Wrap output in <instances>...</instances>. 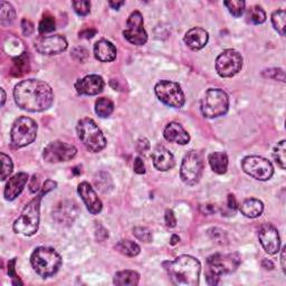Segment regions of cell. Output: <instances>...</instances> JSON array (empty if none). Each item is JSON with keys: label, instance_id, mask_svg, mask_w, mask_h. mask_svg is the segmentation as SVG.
Here are the masks:
<instances>
[{"label": "cell", "instance_id": "14", "mask_svg": "<svg viewBox=\"0 0 286 286\" xmlns=\"http://www.w3.org/2000/svg\"><path fill=\"white\" fill-rule=\"evenodd\" d=\"M77 149L70 143L54 141L47 145L43 152V158L49 163H58L70 161L76 156Z\"/></svg>", "mask_w": 286, "mask_h": 286}, {"label": "cell", "instance_id": "22", "mask_svg": "<svg viewBox=\"0 0 286 286\" xmlns=\"http://www.w3.org/2000/svg\"><path fill=\"white\" fill-rule=\"evenodd\" d=\"M163 136L168 142L177 143L180 146L187 145L190 141V135L188 134V132L177 122H171L166 126L165 131H163Z\"/></svg>", "mask_w": 286, "mask_h": 286}, {"label": "cell", "instance_id": "4", "mask_svg": "<svg viewBox=\"0 0 286 286\" xmlns=\"http://www.w3.org/2000/svg\"><path fill=\"white\" fill-rule=\"evenodd\" d=\"M242 262L238 254H215L207 258L206 278L209 285H217L222 275L234 273Z\"/></svg>", "mask_w": 286, "mask_h": 286}, {"label": "cell", "instance_id": "50", "mask_svg": "<svg viewBox=\"0 0 286 286\" xmlns=\"http://www.w3.org/2000/svg\"><path fill=\"white\" fill-rule=\"evenodd\" d=\"M134 172L137 174H143L146 173V167H145V163H143L142 159L140 157L135 158L134 160Z\"/></svg>", "mask_w": 286, "mask_h": 286}, {"label": "cell", "instance_id": "26", "mask_svg": "<svg viewBox=\"0 0 286 286\" xmlns=\"http://www.w3.org/2000/svg\"><path fill=\"white\" fill-rule=\"evenodd\" d=\"M140 275L135 271L125 269V271L118 272L114 275L113 283L119 286H135L139 284Z\"/></svg>", "mask_w": 286, "mask_h": 286}, {"label": "cell", "instance_id": "3", "mask_svg": "<svg viewBox=\"0 0 286 286\" xmlns=\"http://www.w3.org/2000/svg\"><path fill=\"white\" fill-rule=\"evenodd\" d=\"M172 284L177 286H197L201 265L197 258L190 255H181L172 262L163 264Z\"/></svg>", "mask_w": 286, "mask_h": 286}, {"label": "cell", "instance_id": "45", "mask_svg": "<svg viewBox=\"0 0 286 286\" xmlns=\"http://www.w3.org/2000/svg\"><path fill=\"white\" fill-rule=\"evenodd\" d=\"M208 234L209 236L213 238V240L217 243H221V244H224V238L226 237V234H225V231H222L218 228H211L208 230Z\"/></svg>", "mask_w": 286, "mask_h": 286}, {"label": "cell", "instance_id": "17", "mask_svg": "<svg viewBox=\"0 0 286 286\" xmlns=\"http://www.w3.org/2000/svg\"><path fill=\"white\" fill-rule=\"evenodd\" d=\"M77 192L78 195L81 196V198L84 201V204H85L89 213L93 215H98L102 211L103 208L102 201H101L97 192H95L93 187L88 182L84 181L79 183Z\"/></svg>", "mask_w": 286, "mask_h": 286}, {"label": "cell", "instance_id": "53", "mask_svg": "<svg viewBox=\"0 0 286 286\" xmlns=\"http://www.w3.org/2000/svg\"><path fill=\"white\" fill-rule=\"evenodd\" d=\"M262 266L265 269H269V271H272V269L274 268V264L272 261H269V259H264V261L262 262Z\"/></svg>", "mask_w": 286, "mask_h": 286}, {"label": "cell", "instance_id": "44", "mask_svg": "<svg viewBox=\"0 0 286 286\" xmlns=\"http://www.w3.org/2000/svg\"><path fill=\"white\" fill-rule=\"evenodd\" d=\"M95 237H97L98 242H104L109 238V231L105 229V227L102 226L99 222L95 225Z\"/></svg>", "mask_w": 286, "mask_h": 286}, {"label": "cell", "instance_id": "2", "mask_svg": "<svg viewBox=\"0 0 286 286\" xmlns=\"http://www.w3.org/2000/svg\"><path fill=\"white\" fill-rule=\"evenodd\" d=\"M57 187V183L53 180H46L45 183L41 187L40 193L36 197L29 201L25 206L24 210L22 211L17 219L14 222V231L17 234H22L25 236H33L38 231L39 227V217H40V201L43 199V196L49 194L52 190Z\"/></svg>", "mask_w": 286, "mask_h": 286}, {"label": "cell", "instance_id": "47", "mask_svg": "<svg viewBox=\"0 0 286 286\" xmlns=\"http://www.w3.org/2000/svg\"><path fill=\"white\" fill-rule=\"evenodd\" d=\"M29 190L31 194H36L38 193L39 190H41V186H40V179L38 174H34L33 178L30 179L29 182Z\"/></svg>", "mask_w": 286, "mask_h": 286}, {"label": "cell", "instance_id": "24", "mask_svg": "<svg viewBox=\"0 0 286 286\" xmlns=\"http://www.w3.org/2000/svg\"><path fill=\"white\" fill-rule=\"evenodd\" d=\"M240 210L247 218L254 219L263 214L264 204L259 199L250 198L243 201V204L240 206Z\"/></svg>", "mask_w": 286, "mask_h": 286}, {"label": "cell", "instance_id": "1", "mask_svg": "<svg viewBox=\"0 0 286 286\" xmlns=\"http://www.w3.org/2000/svg\"><path fill=\"white\" fill-rule=\"evenodd\" d=\"M14 99L18 108L28 112H43L54 102V93L49 84L39 79H26L14 88Z\"/></svg>", "mask_w": 286, "mask_h": 286}, {"label": "cell", "instance_id": "25", "mask_svg": "<svg viewBox=\"0 0 286 286\" xmlns=\"http://www.w3.org/2000/svg\"><path fill=\"white\" fill-rule=\"evenodd\" d=\"M209 165L217 174H224L228 168V156L225 152H213L208 157Z\"/></svg>", "mask_w": 286, "mask_h": 286}, {"label": "cell", "instance_id": "10", "mask_svg": "<svg viewBox=\"0 0 286 286\" xmlns=\"http://www.w3.org/2000/svg\"><path fill=\"white\" fill-rule=\"evenodd\" d=\"M155 92L157 98L161 101L163 104L170 108L181 109L184 105V94L181 86L176 82L171 81H160L156 87Z\"/></svg>", "mask_w": 286, "mask_h": 286}, {"label": "cell", "instance_id": "41", "mask_svg": "<svg viewBox=\"0 0 286 286\" xmlns=\"http://www.w3.org/2000/svg\"><path fill=\"white\" fill-rule=\"evenodd\" d=\"M15 265H16V258L10 259L9 263H8V275H9V277H12L14 285H23V282L20 280L18 275L16 274Z\"/></svg>", "mask_w": 286, "mask_h": 286}, {"label": "cell", "instance_id": "54", "mask_svg": "<svg viewBox=\"0 0 286 286\" xmlns=\"http://www.w3.org/2000/svg\"><path fill=\"white\" fill-rule=\"evenodd\" d=\"M125 3L124 2H110L109 5H110V7H112L113 9H120V7L123 6Z\"/></svg>", "mask_w": 286, "mask_h": 286}, {"label": "cell", "instance_id": "37", "mask_svg": "<svg viewBox=\"0 0 286 286\" xmlns=\"http://www.w3.org/2000/svg\"><path fill=\"white\" fill-rule=\"evenodd\" d=\"M0 157H2V162H3L2 180H3V181H5V180L9 178L10 174H12L13 169H14V163L12 161V159H10V157L7 156V155H5V153H2Z\"/></svg>", "mask_w": 286, "mask_h": 286}, {"label": "cell", "instance_id": "52", "mask_svg": "<svg viewBox=\"0 0 286 286\" xmlns=\"http://www.w3.org/2000/svg\"><path fill=\"white\" fill-rule=\"evenodd\" d=\"M285 251L286 247L282 248V253H280V265H282V271L285 274L286 273V265H285Z\"/></svg>", "mask_w": 286, "mask_h": 286}, {"label": "cell", "instance_id": "40", "mask_svg": "<svg viewBox=\"0 0 286 286\" xmlns=\"http://www.w3.org/2000/svg\"><path fill=\"white\" fill-rule=\"evenodd\" d=\"M263 76L266 78H273L277 79L280 82H285V73L280 68H269V70H265L263 72Z\"/></svg>", "mask_w": 286, "mask_h": 286}, {"label": "cell", "instance_id": "19", "mask_svg": "<svg viewBox=\"0 0 286 286\" xmlns=\"http://www.w3.org/2000/svg\"><path fill=\"white\" fill-rule=\"evenodd\" d=\"M153 166L159 171H168L176 165L172 153L163 146H158L152 152Z\"/></svg>", "mask_w": 286, "mask_h": 286}, {"label": "cell", "instance_id": "36", "mask_svg": "<svg viewBox=\"0 0 286 286\" xmlns=\"http://www.w3.org/2000/svg\"><path fill=\"white\" fill-rule=\"evenodd\" d=\"M55 26H56V23H55L54 17L51 15H45L38 25V30L40 34L52 33V31L55 30L56 28Z\"/></svg>", "mask_w": 286, "mask_h": 286}, {"label": "cell", "instance_id": "8", "mask_svg": "<svg viewBox=\"0 0 286 286\" xmlns=\"http://www.w3.org/2000/svg\"><path fill=\"white\" fill-rule=\"evenodd\" d=\"M37 123L27 116H20L14 122L10 131V143L14 149H20L33 143L37 136Z\"/></svg>", "mask_w": 286, "mask_h": 286}, {"label": "cell", "instance_id": "35", "mask_svg": "<svg viewBox=\"0 0 286 286\" xmlns=\"http://www.w3.org/2000/svg\"><path fill=\"white\" fill-rule=\"evenodd\" d=\"M224 5L234 17L238 18L244 14L246 4L244 0H229V2H224Z\"/></svg>", "mask_w": 286, "mask_h": 286}, {"label": "cell", "instance_id": "7", "mask_svg": "<svg viewBox=\"0 0 286 286\" xmlns=\"http://www.w3.org/2000/svg\"><path fill=\"white\" fill-rule=\"evenodd\" d=\"M229 109V98L221 88H209L201 100L200 111L206 119H216L225 115Z\"/></svg>", "mask_w": 286, "mask_h": 286}, {"label": "cell", "instance_id": "46", "mask_svg": "<svg viewBox=\"0 0 286 286\" xmlns=\"http://www.w3.org/2000/svg\"><path fill=\"white\" fill-rule=\"evenodd\" d=\"M165 221H166L167 227H169V228H173V227L177 226V218H176V216H174V213L171 209L166 210Z\"/></svg>", "mask_w": 286, "mask_h": 286}, {"label": "cell", "instance_id": "31", "mask_svg": "<svg viewBox=\"0 0 286 286\" xmlns=\"http://www.w3.org/2000/svg\"><path fill=\"white\" fill-rule=\"evenodd\" d=\"M94 183L101 193H108L113 188V182L110 174L107 172H100L94 178Z\"/></svg>", "mask_w": 286, "mask_h": 286}, {"label": "cell", "instance_id": "5", "mask_svg": "<svg viewBox=\"0 0 286 286\" xmlns=\"http://www.w3.org/2000/svg\"><path fill=\"white\" fill-rule=\"evenodd\" d=\"M30 263L34 271L43 278L55 275L62 266V257L54 248L37 247L30 256Z\"/></svg>", "mask_w": 286, "mask_h": 286}, {"label": "cell", "instance_id": "39", "mask_svg": "<svg viewBox=\"0 0 286 286\" xmlns=\"http://www.w3.org/2000/svg\"><path fill=\"white\" fill-rule=\"evenodd\" d=\"M72 5L78 16H86L91 12V3L88 0H77V2H73Z\"/></svg>", "mask_w": 286, "mask_h": 286}, {"label": "cell", "instance_id": "21", "mask_svg": "<svg viewBox=\"0 0 286 286\" xmlns=\"http://www.w3.org/2000/svg\"><path fill=\"white\" fill-rule=\"evenodd\" d=\"M209 39V35L204 28L195 27L188 30L184 35V43L193 51H199L207 45Z\"/></svg>", "mask_w": 286, "mask_h": 286}, {"label": "cell", "instance_id": "29", "mask_svg": "<svg viewBox=\"0 0 286 286\" xmlns=\"http://www.w3.org/2000/svg\"><path fill=\"white\" fill-rule=\"evenodd\" d=\"M114 111V103L110 99L101 98L95 102V113L100 118H109Z\"/></svg>", "mask_w": 286, "mask_h": 286}, {"label": "cell", "instance_id": "42", "mask_svg": "<svg viewBox=\"0 0 286 286\" xmlns=\"http://www.w3.org/2000/svg\"><path fill=\"white\" fill-rule=\"evenodd\" d=\"M72 56L74 60L83 63L87 60L88 52L84 49V47H75V49L72 51Z\"/></svg>", "mask_w": 286, "mask_h": 286}, {"label": "cell", "instance_id": "9", "mask_svg": "<svg viewBox=\"0 0 286 286\" xmlns=\"http://www.w3.org/2000/svg\"><path fill=\"white\" fill-rule=\"evenodd\" d=\"M204 172V158L198 151H189L182 159L180 178L188 186L198 183Z\"/></svg>", "mask_w": 286, "mask_h": 286}, {"label": "cell", "instance_id": "55", "mask_svg": "<svg viewBox=\"0 0 286 286\" xmlns=\"http://www.w3.org/2000/svg\"><path fill=\"white\" fill-rule=\"evenodd\" d=\"M180 242V237L178 235H172L171 236V240H170V245L174 246L177 245V244Z\"/></svg>", "mask_w": 286, "mask_h": 286}, {"label": "cell", "instance_id": "34", "mask_svg": "<svg viewBox=\"0 0 286 286\" xmlns=\"http://www.w3.org/2000/svg\"><path fill=\"white\" fill-rule=\"evenodd\" d=\"M285 145H286V141L282 140L280 142H278L276 146H275L274 151H273L274 160L276 161L277 165L282 169L286 168V157H285L286 148H285Z\"/></svg>", "mask_w": 286, "mask_h": 286}, {"label": "cell", "instance_id": "15", "mask_svg": "<svg viewBox=\"0 0 286 286\" xmlns=\"http://www.w3.org/2000/svg\"><path fill=\"white\" fill-rule=\"evenodd\" d=\"M35 50L41 55H57L67 50V40L62 35L40 36L35 40Z\"/></svg>", "mask_w": 286, "mask_h": 286}, {"label": "cell", "instance_id": "11", "mask_svg": "<svg viewBox=\"0 0 286 286\" xmlns=\"http://www.w3.org/2000/svg\"><path fill=\"white\" fill-rule=\"evenodd\" d=\"M242 168L246 174L254 179L259 180V181H267L274 174V167L272 162L268 161L267 159L258 156L244 158L242 161Z\"/></svg>", "mask_w": 286, "mask_h": 286}, {"label": "cell", "instance_id": "12", "mask_svg": "<svg viewBox=\"0 0 286 286\" xmlns=\"http://www.w3.org/2000/svg\"><path fill=\"white\" fill-rule=\"evenodd\" d=\"M243 67V57L235 50H226L216 60V71L220 77H232Z\"/></svg>", "mask_w": 286, "mask_h": 286}, {"label": "cell", "instance_id": "51", "mask_svg": "<svg viewBox=\"0 0 286 286\" xmlns=\"http://www.w3.org/2000/svg\"><path fill=\"white\" fill-rule=\"evenodd\" d=\"M97 33H98L97 29H85L79 33V38L89 39V38H92V37H94V35Z\"/></svg>", "mask_w": 286, "mask_h": 286}, {"label": "cell", "instance_id": "56", "mask_svg": "<svg viewBox=\"0 0 286 286\" xmlns=\"http://www.w3.org/2000/svg\"><path fill=\"white\" fill-rule=\"evenodd\" d=\"M2 95H3V99H2V107L5 105V102H6V93H5V89L2 88Z\"/></svg>", "mask_w": 286, "mask_h": 286}, {"label": "cell", "instance_id": "28", "mask_svg": "<svg viewBox=\"0 0 286 286\" xmlns=\"http://www.w3.org/2000/svg\"><path fill=\"white\" fill-rule=\"evenodd\" d=\"M115 250L119 253L123 254V255L125 256L134 257L136 255H139L141 248L134 242L129 241V240H122L115 245Z\"/></svg>", "mask_w": 286, "mask_h": 286}, {"label": "cell", "instance_id": "38", "mask_svg": "<svg viewBox=\"0 0 286 286\" xmlns=\"http://www.w3.org/2000/svg\"><path fill=\"white\" fill-rule=\"evenodd\" d=\"M133 235L137 240L143 243H150L152 242V232L149 228L142 226H137L133 228Z\"/></svg>", "mask_w": 286, "mask_h": 286}, {"label": "cell", "instance_id": "32", "mask_svg": "<svg viewBox=\"0 0 286 286\" xmlns=\"http://www.w3.org/2000/svg\"><path fill=\"white\" fill-rule=\"evenodd\" d=\"M285 22H286V13L284 10H276V12H274L272 14L273 27L280 36H285Z\"/></svg>", "mask_w": 286, "mask_h": 286}, {"label": "cell", "instance_id": "48", "mask_svg": "<svg viewBox=\"0 0 286 286\" xmlns=\"http://www.w3.org/2000/svg\"><path fill=\"white\" fill-rule=\"evenodd\" d=\"M150 149V142L146 137H141L136 142V150L139 153H146Z\"/></svg>", "mask_w": 286, "mask_h": 286}, {"label": "cell", "instance_id": "23", "mask_svg": "<svg viewBox=\"0 0 286 286\" xmlns=\"http://www.w3.org/2000/svg\"><path fill=\"white\" fill-rule=\"evenodd\" d=\"M94 56L100 62H113L116 58L115 46L107 39H101L94 45Z\"/></svg>", "mask_w": 286, "mask_h": 286}, {"label": "cell", "instance_id": "6", "mask_svg": "<svg viewBox=\"0 0 286 286\" xmlns=\"http://www.w3.org/2000/svg\"><path fill=\"white\" fill-rule=\"evenodd\" d=\"M76 130L79 140L88 151L98 153L107 147V139L103 132L92 119L85 118L79 120Z\"/></svg>", "mask_w": 286, "mask_h": 286}, {"label": "cell", "instance_id": "43", "mask_svg": "<svg viewBox=\"0 0 286 286\" xmlns=\"http://www.w3.org/2000/svg\"><path fill=\"white\" fill-rule=\"evenodd\" d=\"M238 207V204H237V200L235 198L234 195H228V197H227V205H226V210L228 211V213L226 214V216H234L236 210Z\"/></svg>", "mask_w": 286, "mask_h": 286}, {"label": "cell", "instance_id": "49", "mask_svg": "<svg viewBox=\"0 0 286 286\" xmlns=\"http://www.w3.org/2000/svg\"><path fill=\"white\" fill-rule=\"evenodd\" d=\"M34 30H35V28H34V25H33V23L30 22V20H28V19H23L22 20V31H23V34L25 35V36H30L31 34L34 33Z\"/></svg>", "mask_w": 286, "mask_h": 286}, {"label": "cell", "instance_id": "20", "mask_svg": "<svg viewBox=\"0 0 286 286\" xmlns=\"http://www.w3.org/2000/svg\"><path fill=\"white\" fill-rule=\"evenodd\" d=\"M27 181H28L27 173L19 172L17 174H15L14 177L8 180L6 186H5V190H4L5 199L12 201L17 198L18 196L22 194Z\"/></svg>", "mask_w": 286, "mask_h": 286}, {"label": "cell", "instance_id": "18", "mask_svg": "<svg viewBox=\"0 0 286 286\" xmlns=\"http://www.w3.org/2000/svg\"><path fill=\"white\" fill-rule=\"evenodd\" d=\"M104 79L99 75H87L75 83V89L79 95H98L103 92Z\"/></svg>", "mask_w": 286, "mask_h": 286}, {"label": "cell", "instance_id": "33", "mask_svg": "<svg viewBox=\"0 0 286 286\" xmlns=\"http://www.w3.org/2000/svg\"><path fill=\"white\" fill-rule=\"evenodd\" d=\"M248 22L254 25L263 24L266 20V14H265L264 9L259 6H253L247 13Z\"/></svg>", "mask_w": 286, "mask_h": 286}, {"label": "cell", "instance_id": "16", "mask_svg": "<svg viewBox=\"0 0 286 286\" xmlns=\"http://www.w3.org/2000/svg\"><path fill=\"white\" fill-rule=\"evenodd\" d=\"M258 238L264 251L269 255H275L279 252L280 238L278 230L272 224H264L261 227L258 231Z\"/></svg>", "mask_w": 286, "mask_h": 286}, {"label": "cell", "instance_id": "27", "mask_svg": "<svg viewBox=\"0 0 286 286\" xmlns=\"http://www.w3.org/2000/svg\"><path fill=\"white\" fill-rule=\"evenodd\" d=\"M30 68L29 64V55L28 53H23L22 55L15 57L13 60V71L14 76H22L24 74L28 73Z\"/></svg>", "mask_w": 286, "mask_h": 286}, {"label": "cell", "instance_id": "30", "mask_svg": "<svg viewBox=\"0 0 286 286\" xmlns=\"http://www.w3.org/2000/svg\"><path fill=\"white\" fill-rule=\"evenodd\" d=\"M16 17V12L14 7L9 3L2 2L0 4V24L4 27L12 25Z\"/></svg>", "mask_w": 286, "mask_h": 286}, {"label": "cell", "instance_id": "13", "mask_svg": "<svg viewBox=\"0 0 286 286\" xmlns=\"http://www.w3.org/2000/svg\"><path fill=\"white\" fill-rule=\"evenodd\" d=\"M124 38L135 46H143L148 41V34L145 29V23H143V16L140 12L134 10L132 13L128 22H126V28L123 30Z\"/></svg>", "mask_w": 286, "mask_h": 286}]
</instances>
